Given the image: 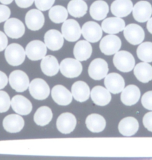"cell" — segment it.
Masks as SVG:
<instances>
[{"label":"cell","mask_w":152,"mask_h":160,"mask_svg":"<svg viewBox=\"0 0 152 160\" xmlns=\"http://www.w3.org/2000/svg\"><path fill=\"white\" fill-rule=\"evenodd\" d=\"M26 56V50L18 43H11L5 49V59L11 66H19L22 64L25 61Z\"/></svg>","instance_id":"6da1fadb"},{"label":"cell","mask_w":152,"mask_h":160,"mask_svg":"<svg viewBox=\"0 0 152 160\" xmlns=\"http://www.w3.org/2000/svg\"><path fill=\"white\" fill-rule=\"evenodd\" d=\"M113 64L119 71L128 73L134 68L135 59L128 51H118L113 57Z\"/></svg>","instance_id":"7a4b0ae2"},{"label":"cell","mask_w":152,"mask_h":160,"mask_svg":"<svg viewBox=\"0 0 152 160\" xmlns=\"http://www.w3.org/2000/svg\"><path fill=\"white\" fill-rule=\"evenodd\" d=\"M60 70L62 75L66 78H75L82 73V64L78 60L67 58L60 62Z\"/></svg>","instance_id":"3957f363"},{"label":"cell","mask_w":152,"mask_h":160,"mask_svg":"<svg viewBox=\"0 0 152 160\" xmlns=\"http://www.w3.org/2000/svg\"><path fill=\"white\" fill-rule=\"evenodd\" d=\"M29 92L33 98L38 100L46 99L50 94V88L46 82L42 79L32 80L29 84Z\"/></svg>","instance_id":"277c9868"},{"label":"cell","mask_w":152,"mask_h":160,"mask_svg":"<svg viewBox=\"0 0 152 160\" xmlns=\"http://www.w3.org/2000/svg\"><path fill=\"white\" fill-rule=\"evenodd\" d=\"M61 32L64 39L69 42L78 41L81 35V28L79 23L73 19L66 20L63 22Z\"/></svg>","instance_id":"5b68a950"},{"label":"cell","mask_w":152,"mask_h":160,"mask_svg":"<svg viewBox=\"0 0 152 160\" xmlns=\"http://www.w3.org/2000/svg\"><path fill=\"white\" fill-rule=\"evenodd\" d=\"M11 87L17 92H24L29 86V78L22 70H14L10 74L8 79Z\"/></svg>","instance_id":"8992f818"},{"label":"cell","mask_w":152,"mask_h":160,"mask_svg":"<svg viewBox=\"0 0 152 160\" xmlns=\"http://www.w3.org/2000/svg\"><path fill=\"white\" fill-rule=\"evenodd\" d=\"M102 28L99 24L93 21H89L83 25L81 34L85 40L90 43H96L102 37Z\"/></svg>","instance_id":"52a82bcc"},{"label":"cell","mask_w":152,"mask_h":160,"mask_svg":"<svg viewBox=\"0 0 152 160\" xmlns=\"http://www.w3.org/2000/svg\"><path fill=\"white\" fill-rule=\"evenodd\" d=\"M47 47L45 43L38 40L32 41L28 43L26 48V55L28 59L38 61L43 59L46 56Z\"/></svg>","instance_id":"ba28073f"},{"label":"cell","mask_w":152,"mask_h":160,"mask_svg":"<svg viewBox=\"0 0 152 160\" xmlns=\"http://www.w3.org/2000/svg\"><path fill=\"white\" fill-rule=\"evenodd\" d=\"M121 47L120 38L116 35H109L104 37L100 42V49L106 56L116 54Z\"/></svg>","instance_id":"9c48e42d"},{"label":"cell","mask_w":152,"mask_h":160,"mask_svg":"<svg viewBox=\"0 0 152 160\" xmlns=\"http://www.w3.org/2000/svg\"><path fill=\"white\" fill-rule=\"evenodd\" d=\"M123 31L125 39L132 45L140 44L145 39V32L143 28L137 24H129L125 26Z\"/></svg>","instance_id":"30bf717a"},{"label":"cell","mask_w":152,"mask_h":160,"mask_svg":"<svg viewBox=\"0 0 152 160\" xmlns=\"http://www.w3.org/2000/svg\"><path fill=\"white\" fill-rule=\"evenodd\" d=\"M4 31L11 38L18 39L24 35L26 28L22 21L17 18H11L5 21Z\"/></svg>","instance_id":"8fae6325"},{"label":"cell","mask_w":152,"mask_h":160,"mask_svg":"<svg viewBox=\"0 0 152 160\" xmlns=\"http://www.w3.org/2000/svg\"><path fill=\"white\" fill-rule=\"evenodd\" d=\"M108 64L102 58H96L90 63L88 68V73L90 78L94 80H101L107 75Z\"/></svg>","instance_id":"7c38bea8"},{"label":"cell","mask_w":152,"mask_h":160,"mask_svg":"<svg viewBox=\"0 0 152 160\" xmlns=\"http://www.w3.org/2000/svg\"><path fill=\"white\" fill-rule=\"evenodd\" d=\"M56 125L59 132L63 134H69L76 127L77 120L72 113L65 112L58 118Z\"/></svg>","instance_id":"4fadbf2b"},{"label":"cell","mask_w":152,"mask_h":160,"mask_svg":"<svg viewBox=\"0 0 152 160\" xmlns=\"http://www.w3.org/2000/svg\"><path fill=\"white\" fill-rule=\"evenodd\" d=\"M133 17L139 22H145L151 18L152 6L149 2L140 1L133 7Z\"/></svg>","instance_id":"5bb4252c"},{"label":"cell","mask_w":152,"mask_h":160,"mask_svg":"<svg viewBox=\"0 0 152 160\" xmlns=\"http://www.w3.org/2000/svg\"><path fill=\"white\" fill-rule=\"evenodd\" d=\"M25 20L28 29L31 31H38L44 25L45 18L39 9H31L27 12Z\"/></svg>","instance_id":"9a60e30c"},{"label":"cell","mask_w":152,"mask_h":160,"mask_svg":"<svg viewBox=\"0 0 152 160\" xmlns=\"http://www.w3.org/2000/svg\"><path fill=\"white\" fill-rule=\"evenodd\" d=\"M44 42L47 48L52 51H57L64 46V38L58 30L51 29L45 34Z\"/></svg>","instance_id":"2e32d148"},{"label":"cell","mask_w":152,"mask_h":160,"mask_svg":"<svg viewBox=\"0 0 152 160\" xmlns=\"http://www.w3.org/2000/svg\"><path fill=\"white\" fill-rule=\"evenodd\" d=\"M106 88L112 94H116L121 92L125 88V82L123 77L119 74L112 73L107 74L104 79Z\"/></svg>","instance_id":"e0dca14e"},{"label":"cell","mask_w":152,"mask_h":160,"mask_svg":"<svg viewBox=\"0 0 152 160\" xmlns=\"http://www.w3.org/2000/svg\"><path fill=\"white\" fill-rule=\"evenodd\" d=\"M11 106L17 114L28 115L32 111V104L30 100L22 95H16L11 101Z\"/></svg>","instance_id":"ac0fdd59"},{"label":"cell","mask_w":152,"mask_h":160,"mask_svg":"<svg viewBox=\"0 0 152 160\" xmlns=\"http://www.w3.org/2000/svg\"><path fill=\"white\" fill-rule=\"evenodd\" d=\"M52 98L57 104L60 106H67L73 100L72 93L64 85H58L52 88Z\"/></svg>","instance_id":"d6986e66"},{"label":"cell","mask_w":152,"mask_h":160,"mask_svg":"<svg viewBox=\"0 0 152 160\" xmlns=\"http://www.w3.org/2000/svg\"><path fill=\"white\" fill-rule=\"evenodd\" d=\"M131 0H115L112 3L111 10L112 14L117 18H125L128 16L133 10Z\"/></svg>","instance_id":"ffe728a7"},{"label":"cell","mask_w":152,"mask_h":160,"mask_svg":"<svg viewBox=\"0 0 152 160\" xmlns=\"http://www.w3.org/2000/svg\"><path fill=\"white\" fill-rule=\"evenodd\" d=\"M3 127L7 132L17 133L23 129L25 121L20 115H9L3 120Z\"/></svg>","instance_id":"44dd1931"},{"label":"cell","mask_w":152,"mask_h":160,"mask_svg":"<svg viewBox=\"0 0 152 160\" xmlns=\"http://www.w3.org/2000/svg\"><path fill=\"white\" fill-rule=\"evenodd\" d=\"M125 28V22L120 18H106L102 23V28L105 33L115 35L123 31Z\"/></svg>","instance_id":"7402d4cb"},{"label":"cell","mask_w":152,"mask_h":160,"mask_svg":"<svg viewBox=\"0 0 152 160\" xmlns=\"http://www.w3.org/2000/svg\"><path fill=\"white\" fill-rule=\"evenodd\" d=\"M90 97L97 106H104L110 103L111 100V92L102 86H96L90 91Z\"/></svg>","instance_id":"603a6c76"},{"label":"cell","mask_w":152,"mask_h":160,"mask_svg":"<svg viewBox=\"0 0 152 160\" xmlns=\"http://www.w3.org/2000/svg\"><path fill=\"white\" fill-rule=\"evenodd\" d=\"M140 88L134 85H130L121 91V101L125 106H133L140 100Z\"/></svg>","instance_id":"cb8c5ba5"},{"label":"cell","mask_w":152,"mask_h":160,"mask_svg":"<svg viewBox=\"0 0 152 160\" xmlns=\"http://www.w3.org/2000/svg\"><path fill=\"white\" fill-rule=\"evenodd\" d=\"M72 95L78 102H85L90 96V87L83 81L75 82L72 86Z\"/></svg>","instance_id":"d4e9b609"},{"label":"cell","mask_w":152,"mask_h":160,"mask_svg":"<svg viewBox=\"0 0 152 160\" xmlns=\"http://www.w3.org/2000/svg\"><path fill=\"white\" fill-rule=\"evenodd\" d=\"M119 131L124 136H132L136 134L139 129L137 120L133 117H127L123 118L119 123Z\"/></svg>","instance_id":"484cf974"},{"label":"cell","mask_w":152,"mask_h":160,"mask_svg":"<svg viewBox=\"0 0 152 160\" xmlns=\"http://www.w3.org/2000/svg\"><path fill=\"white\" fill-rule=\"evenodd\" d=\"M93 52L92 46L87 41H80L74 47V56L79 62L88 60Z\"/></svg>","instance_id":"4316f807"},{"label":"cell","mask_w":152,"mask_h":160,"mask_svg":"<svg viewBox=\"0 0 152 160\" xmlns=\"http://www.w3.org/2000/svg\"><path fill=\"white\" fill-rule=\"evenodd\" d=\"M109 12V6L103 0H97L91 5L90 8V16L93 20H104Z\"/></svg>","instance_id":"83f0119b"},{"label":"cell","mask_w":152,"mask_h":160,"mask_svg":"<svg viewBox=\"0 0 152 160\" xmlns=\"http://www.w3.org/2000/svg\"><path fill=\"white\" fill-rule=\"evenodd\" d=\"M40 68L42 72L48 77L55 76L60 70V65H59L58 60L53 56H45L42 59Z\"/></svg>","instance_id":"f1b7e54d"},{"label":"cell","mask_w":152,"mask_h":160,"mask_svg":"<svg viewBox=\"0 0 152 160\" xmlns=\"http://www.w3.org/2000/svg\"><path fill=\"white\" fill-rule=\"evenodd\" d=\"M86 125L90 132L98 133L106 127V121L104 117L98 114H91L86 118Z\"/></svg>","instance_id":"f546056e"},{"label":"cell","mask_w":152,"mask_h":160,"mask_svg":"<svg viewBox=\"0 0 152 160\" xmlns=\"http://www.w3.org/2000/svg\"><path fill=\"white\" fill-rule=\"evenodd\" d=\"M135 77L142 83H148L152 80V66L148 62L139 63L134 67Z\"/></svg>","instance_id":"4dcf8cb0"},{"label":"cell","mask_w":152,"mask_h":160,"mask_svg":"<svg viewBox=\"0 0 152 160\" xmlns=\"http://www.w3.org/2000/svg\"><path fill=\"white\" fill-rule=\"evenodd\" d=\"M87 3L83 0H71L68 4L67 11L71 16L76 18H82L87 14Z\"/></svg>","instance_id":"1f68e13d"},{"label":"cell","mask_w":152,"mask_h":160,"mask_svg":"<svg viewBox=\"0 0 152 160\" xmlns=\"http://www.w3.org/2000/svg\"><path fill=\"white\" fill-rule=\"evenodd\" d=\"M53 114L51 108L48 106L40 107L35 112L34 121L35 123L40 127H44L50 123L52 120Z\"/></svg>","instance_id":"d6a6232c"},{"label":"cell","mask_w":152,"mask_h":160,"mask_svg":"<svg viewBox=\"0 0 152 160\" xmlns=\"http://www.w3.org/2000/svg\"><path fill=\"white\" fill-rule=\"evenodd\" d=\"M49 17L55 23H61L66 20L68 18V11L61 5L53 6L49 9Z\"/></svg>","instance_id":"836d02e7"},{"label":"cell","mask_w":152,"mask_h":160,"mask_svg":"<svg viewBox=\"0 0 152 160\" xmlns=\"http://www.w3.org/2000/svg\"><path fill=\"white\" fill-rule=\"evenodd\" d=\"M136 54L142 62H152V42L140 43L136 50Z\"/></svg>","instance_id":"e575fe53"},{"label":"cell","mask_w":152,"mask_h":160,"mask_svg":"<svg viewBox=\"0 0 152 160\" xmlns=\"http://www.w3.org/2000/svg\"><path fill=\"white\" fill-rule=\"evenodd\" d=\"M11 106V99L5 91H0V113L8 111Z\"/></svg>","instance_id":"d590c367"},{"label":"cell","mask_w":152,"mask_h":160,"mask_svg":"<svg viewBox=\"0 0 152 160\" xmlns=\"http://www.w3.org/2000/svg\"><path fill=\"white\" fill-rule=\"evenodd\" d=\"M55 0H35V5L41 11H48L54 5Z\"/></svg>","instance_id":"8d00e7d4"},{"label":"cell","mask_w":152,"mask_h":160,"mask_svg":"<svg viewBox=\"0 0 152 160\" xmlns=\"http://www.w3.org/2000/svg\"><path fill=\"white\" fill-rule=\"evenodd\" d=\"M141 102L144 108L152 111V91H148L143 94Z\"/></svg>","instance_id":"74e56055"},{"label":"cell","mask_w":152,"mask_h":160,"mask_svg":"<svg viewBox=\"0 0 152 160\" xmlns=\"http://www.w3.org/2000/svg\"><path fill=\"white\" fill-rule=\"evenodd\" d=\"M11 16V10L5 5H0V22L8 20Z\"/></svg>","instance_id":"f35d334b"},{"label":"cell","mask_w":152,"mask_h":160,"mask_svg":"<svg viewBox=\"0 0 152 160\" xmlns=\"http://www.w3.org/2000/svg\"><path fill=\"white\" fill-rule=\"evenodd\" d=\"M142 122H143L144 127L150 132H152V112L146 113L144 115Z\"/></svg>","instance_id":"ab89813d"},{"label":"cell","mask_w":152,"mask_h":160,"mask_svg":"<svg viewBox=\"0 0 152 160\" xmlns=\"http://www.w3.org/2000/svg\"><path fill=\"white\" fill-rule=\"evenodd\" d=\"M7 43H8V40H7L6 35L3 33L2 32L0 31V52L6 49V47H7Z\"/></svg>","instance_id":"60d3db41"},{"label":"cell","mask_w":152,"mask_h":160,"mask_svg":"<svg viewBox=\"0 0 152 160\" xmlns=\"http://www.w3.org/2000/svg\"><path fill=\"white\" fill-rule=\"evenodd\" d=\"M35 0H15L17 5L21 8H27L31 6Z\"/></svg>","instance_id":"b9f144b4"},{"label":"cell","mask_w":152,"mask_h":160,"mask_svg":"<svg viewBox=\"0 0 152 160\" xmlns=\"http://www.w3.org/2000/svg\"><path fill=\"white\" fill-rule=\"evenodd\" d=\"M8 79H7L6 74L3 72L0 71V90L3 89L7 85Z\"/></svg>","instance_id":"7bdbcfd3"},{"label":"cell","mask_w":152,"mask_h":160,"mask_svg":"<svg viewBox=\"0 0 152 160\" xmlns=\"http://www.w3.org/2000/svg\"><path fill=\"white\" fill-rule=\"evenodd\" d=\"M147 29L150 33L152 34V18H151L148 20L147 22Z\"/></svg>","instance_id":"ee69618b"},{"label":"cell","mask_w":152,"mask_h":160,"mask_svg":"<svg viewBox=\"0 0 152 160\" xmlns=\"http://www.w3.org/2000/svg\"><path fill=\"white\" fill-rule=\"evenodd\" d=\"M14 0H0V2L3 5H9L11 4Z\"/></svg>","instance_id":"f6af8a7d"}]
</instances>
